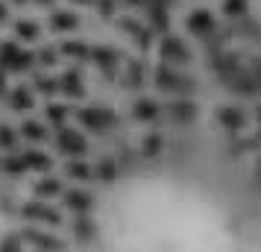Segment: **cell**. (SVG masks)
<instances>
[{"mask_svg":"<svg viewBox=\"0 0 261 252\" xmlns=\"http://www.w3.org/2000/svg\"><path fill=\"white\" fill-rule=\"evenodd\" d=\"M3 21H9V6L0 0V24H3Z\"/></svg>","mask_w":261,"mask_h":252,"instance_id":"obj_9","label":"cell"},{"mask_svg":"<svg viewBox=\"0 0 261 252\" xmlns=\"http://www.w3.org/2000/svg\"><path fill=\"white\" fill-rule=\"evenodd\" d=\"M73 3H88V0H73Z\"/></svg>","mask_w":261,"mask_h":252,"instance_id":"obj_14","label":"cell"},{"mask_svg":"<svg viewBox=\"0 0 261 252\" xmlns=\"http://www.w3.org/2000/svg\"><path fill=\"white\" fill-rule=\"evenodd\" d=\"M65 56H85V44H76V41H73V44H65Z\"/></svg>","mask_w":261,"mask_h":252,"instance_id":"obj_8","label":"cell"},{"mask_svg":"<svg viewBox=\"0 0 261 252\" xmlns=\"http://www.w3.org/2000/svg\"><path fill=\"white\" fill-rule=\"evenodd\" d=\"M33 53L15 47V44H0V68H30Z\"/></svg>","mask_w":261,"mask_h":252,"instance_id":"obj_3","label":"cell"},{"mask_svg":"<svg viewBox=\"0 0 261 252\" xmlns=\"http://www.w3.org/2000/svg\"><path fill=\"white\" fill-rule=\"evenodd\" d=\"M3 88H6V79H3V73H0V91H3Z\"/></svg>","mask_w":261,"mask_h":252,"instance_id":"obj_13","label":"cell"},{"mask_svg":"<svg viewBox=\"0 0 261 252\" xmlns=\"http://www.w3.org/2000/svg\"><path fill=\"white\" fill-rule=\"evenodd\" d=\"M223 12L229 18H241L247 12V0H223Z\"/></svg>","mask_w":261,"mask_h":252,"instance_id":"obj_7","label":"cell"},{"mask_svg":"<svg viewBox=\"0 0 261 252\" xmlns=\"http://www.w3.org/2000/svg\"><path fill=\"white\" fill-rule=\"evenodd\" d=\"M33 3H38V6H53L56 0H33Z\"/></svg>","mask_w":261,"mask_h":252,"instance_id":"obj_11","label":"cell"},{"mask_svg":"<svg viewBox=\"0 0 261 252\" xmlns=\"http://www.w3.org/2000/svg\"><path fill=\"white\" fill-rule=\"evenodd\" d=\"M123 3H126V6H147L150 0H123Z\"/></svg>","mask_w":261,"mask_h":252,"instance_id":"obj_10","label":"cell"},{"mask_svg":"<svg viewBox=\"0 0 261 252\" xmlns=\"http://www.w3.org/2000/svg\"><path fill=\"white\" fill-rule=\"evenodd\" d=\"M214 26H217V21H214V15L208 12V9H194V12L188 15V33L191 36H212Z\"/></svg>","mask_w":261,"mask_h":252,"instance_id":"obj_2","label":"cell"},{"mask_svg":"<svg viewBox=\"0 0 261 252\" xmlns=\"http://www.w3.org/2000/svg\"><path fill=\"white\" fill-rule=\"evenodd\" d=\"M109 252H220V235L205 214H129Z\"/></svg>","mask_w":261,"mask_h":252,"instance_id":"obj_1","label":"cell"},{"mask_svg":"<svg viewBox=\"0 0 261 252\" xmlns=\"http://www.w3.org/2000/svg\"><path fill=\"white\" fill-rule=\"evenodd\" d=\"M159 53H162V59H170V62H188V59H191L188 47H185L179 38H173V36L162 38V44H159Z\"/></svg>","mask_w":261,"mask_h":252,"instance_id":"obj_4","label":"cell"},{"mask_svg":"<svg viewBox=\"0 0 261 252\" xmlns=\"http://www.w3.org/2000/svg\"><path fill=\"white\" fill-rule=\"evenodd\" d=\"M12 3H18V6H27V3H33V0H12Z\"/></svg>","mask_w":261,"mask_h":252,"instance_id":"obj_12","label":"cell"},{"mask_svg":"<svg viewBox=\"0 0 261 252\" xmlns=\"http://www.w3.org/2000/svg\"><path fill=\"white\" fill-rule=\"evenodd\" d=\"M15 36L21 38V41H36L38 38V24L36 21H18V24H15Z\"/></svg>","mask_w":261,"mask_h":252,"instance_id":"obj_6","label":"cell"},{"mask_svg":"<svg viewBox=\"0 0 261 252\" xmlns=\"http://www.w3.org/2000/svg\"><path fill=\"white\" fill-rule=\"evenodd\" d=\"M76 26H80V18H76V12L56 9V12L50 15V30H56V33H73Z\"/></svg>","mask_w":261,"mask_h":252,"instance_id":"obj_5","label":"cell"}]
</instances>
